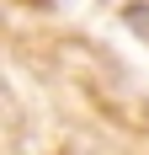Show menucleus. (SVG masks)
Listing matches in <instances>:
<instances>
[{"label": "nucleus", "instance_id": "nucleus-1", "mask_svg": "<svg viewBox=\"0 0 149 155\" xmlns=\"http://www.w3.org/2000/svg\"><path fill=\"white\" fill-rule=\"evenodd\" d=\"M122 16H128V21H133V27H138V32H144V38H149V5H128V11H122Z\"/></svg>", "mask_w": 149, "mask_h": 155}]
</instances>
